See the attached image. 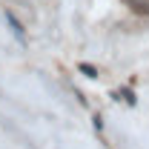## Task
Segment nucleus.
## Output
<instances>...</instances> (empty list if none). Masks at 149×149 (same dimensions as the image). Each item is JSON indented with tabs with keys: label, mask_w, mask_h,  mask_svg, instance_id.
Segmentation results:
<instances>
[{
	"label": "nucleus",
	"mask_w": 149,
	"mask_h": 149,
	"mask_svg": "<svg viewBox=\"0 0 149 149\" xmlns=\"http://www.w3.org/2000/svg\"><path fill=\"white\" fill-rule=\"evenodd\" d=\"M3 15H6V23L12 26V32H15V35H17L20 40H23V35H26V29H23V23H20V20L15 17V12H12V9H6Z\"/></svg>",
	"instance_id": "nucleus-1"
},
{
	"label": "nucleus",
	"mask_w": 149,
	"mask_h": 149,
	"mask_svg": "<svg viewBox=\"0 0 149 149\" xmlns=\"http://www.w3.org/2000/svg\"><path fill=\"white\" fill-rule=\"evenodd\" d=\"M123 3L138 15H149V0H123Z\"/></svg>",
	"instance_id": "nucleus-2"
},
{
	"label": "nucleus",
	"mask_w": 149,
	"mask_h": 149,
	"mask_svg": "<svg viewBox=\"0 0 149 149\" xmlns=\"http://www.w3.org/2000/svg\"><path fill=\"white\" fill-rule=\"evenodd\" d=\"M77 72L80 74H86V77H97V66H92V63H77Z\"/></svg>",
	"instance_id": "nucleus-3"
},
{
	"label": "nucleus",
	"mask_w": 149,
	"mask_h": 149,
	"mask_svg": "<svg viewBox=\"0 0 149 149\" xmlns=\"http://www.w3.org/2000/svg\"><path fill=\"white\" fill-rule=\"evenodd\" d=\"M115 97H118V100H120V97H123V100H126V103H129V106H135V103H138V97H135V95H132L129 89H118V92H115Z\"/></svg>",
	"instance_id": "nucleus-4"
}]
</instances>
